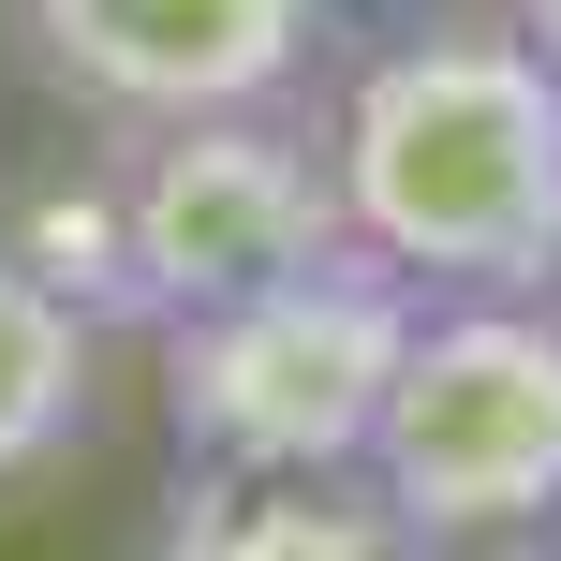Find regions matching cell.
I'll list each match as a JSON object with an SVG mask.
<instances>
[{
	"mask_svg": "<svg viewBox=\"0 0 561 561\" xmlns=\"http://www.w3.org/2000/svg\"><path fill=\"white\" fill-rule=\"evenodd\" d=\"M517 561H561V517H547V533H533V547H517Z\"/></svg>",
	"mask_w": 561,
	"mask_h": 561,
	"instance_id": "cell-9",
	"label": "cell"
},
{
	"mask_svg": "<svg viewBox=\"0 0 561 561\" xmlns=\"http://www.w3.org/2000/svg\"><path fill=\"white\" fill-rule=\"evenodd\" d=\"M503 15H517V45H533V59H547V89H561V0H503Z\"/></svg>",
	"mask_w": 561,
	"mask_h": 561,
	"instance_id": "cell-8",
	"label": "cell"
},
{
	"mask_svg": "<svg viewBox=\"0 0 561 561\" xmlns=\"http://www.w3.org/2000/svg\"><path fill=\"white\" fill-rule=\"evenodd\" d=\"M89 414H104V325L0 237V503L45 488L89 444Z\"/></svg>",
	"mask_w": 561,
	"mask_h": 561,
	"instance_id": "cell-7",
	"label": "cell"
},
{
	"mask_svg": "<svg viewBox=\"0 0 561 561\" xmlns=\"http://www.w3.org/2000/svg\"><path fill=\"white\" fill-rule=\"evenodd\" d=\"M134 561H428V547L355 473H207V458H178Z\"/></svg>",
	"mask_w": 561,
	"mask_h": 561,
	"instance_id": "cell-6",
	"label": "cell"
},
{
	"mask_svg": "<svg viewBox=\"0 0 561 561\" xmlns=\"http://www.w3.org/2000/svg\"><path fill=\"white\" fill-rule=\"evenodd\" d=\"M340 237L444 296H561V89L517 15H428L325 104Z\"/></svg>",
	"mask_w": 561,
	"mask_h": 561,
	"instance_id": "cell-1",
	"label": "cell"
},
{
	"mask_svg": "<svg viewBox=\"0 0 561 561\" xmlns=\"http://www.w3.org/2000/svg\"><path fill=\"white\" fill-rule=\"evenodd\" d=\"M414 310L428 296L399 266L325 252L296 280H252V296L163 325L148 369H163L178 458H207V473H355L369 428H385L399 355H414Z\"/></svg>",
	"mask_w": 561,
	"mask_h": 561,
	"instance_id": "cell-3",
	"label": "cell"
},
{
	"mask_svg": "<svg viewBox=\"0 0 561 561\" xmlns=\"http://www.w3.org/2000/svg\"><path fill=\"white\" fill-rule=\"evenodd\" d=\"M355 488L428 561L533 547L561 517V296H444L414 310V355L385 385Z\"/></svg>",
	"mask_w": 561,
	"mask_h": 561,
	"instance_id": "cell-4",
	"label": "cell"
},
{
	"mask_svg": "<svg viewBox=\"0 0 561 561\" xmlns=\"http://www.w3.org/2000/svg\"><path fill=\"white\" fill-rule=\"evenodd\" d=\"M104 340H163L193 310L296 280L340 237V178H325V118L266 104V118H163V134H104V163L59 178L30 222H0Z\"/></svg>",
	"mask_w": 561,
	"mask_h": 561,
	"instance_id": "cell-2",
	"label": "cell"
},
{
	"mask_svg": "<svg viewBox=\"0 0 561 561\" xmlns=\"http://www.w3.org/2000/svg\"><path fill=\"white\" fill-rule=\"evenodd\" d=\"M15 59L89 134H163V118H266L325 75V0H0Z\"/></svg>",
	"mask_w": 561,
	"mask_h": 561,
	"instance_id": "cell-5",
	"label": "cell"
}]
</instances>
